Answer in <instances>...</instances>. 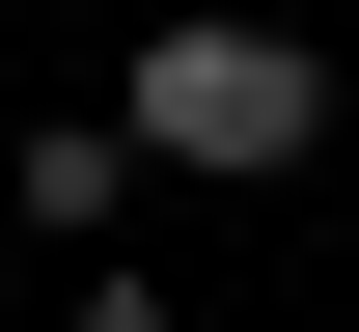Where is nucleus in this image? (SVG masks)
I'll return each instance as SVG.
<instances>
[{
  "instance_id": "2",
  "label": "nucleus",
  "mask_w": 359,
  "mask_h": 332,
  "mask_svg": "<svg viewBox=\"0 0 359 332\" xmlns=\"http://www.w3.org/2000/svg\"><path fill=\"white\" fill-rule=\"evenodd\" d=\"M0 194H28V249H111V194H138V139H28Z\"/></svg>"
},
{
  "instance_id": "1",
  "label": "nucleus",
  "mask_w": 359,
  "mask_h": 332,
  "mask_svg": "<svg viewBox=\"0 0 359 332\" xmlns=\"http://www.w3.org/2000/svg\"><path fill=\"white\" fill-rule=\"evenodd\" d=\"M111 139H138V166H249V194H276V166L332 139V55H304V28H138V111H111Z\"/></svg>"
}]
</instances>
